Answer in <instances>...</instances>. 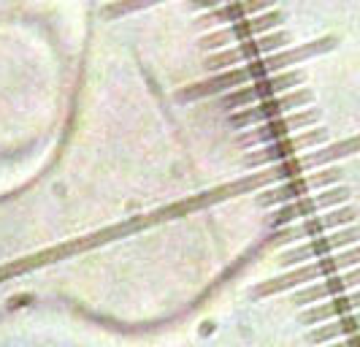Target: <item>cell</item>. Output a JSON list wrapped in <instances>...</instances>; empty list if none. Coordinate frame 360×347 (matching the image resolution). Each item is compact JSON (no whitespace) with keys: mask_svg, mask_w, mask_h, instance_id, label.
Returning a JSON list of instances; mask_svg holds the SVG:
<instances>
[{"mask_svg":"<svg viewBox=\"0 0 360 347\" xmlns=\"http://www.w3.org/2000/svg\"><path fill=\"white\" fill-rule=\"evenodd\" d=\"M311 103V92L309 90H290L285 95H276V98H269V101H260V103H252V106H244L233 117V125L244 128V125H260V122H269V120H276V117H285L288 111L301 109Z\"/></svg>","mask_w":360,"mask_h":347,"instance_id":"obj_8","label":"cell"},{"mask_svg":"<svg viewBox=\"0 0 360 347\" xmlns=\"http://www.w3.org/2000/svg\"><path fill=\"white\" fill-rule=\"evenodd\" d=\"M317 122H320V111H317V109L285 114V117H276V120H269V122H260V125H255L252 130H247V133L241 136V144L266 146V144H271V141L285 139V136H292L295 130L314 128Z\"/></svg>","mask_w":360,"mask_h":347,"instance_id":"obj_6","label":"cell"},{"mask_svg":"<svg viewBox=\"0 0 360 347\" xmlns=\"http://www.w3.org/2000/svg\"><path fill=\"white\" fill-rule=\"evenodd\" d=\"M360 241V225H344L342 231H333V234H323V236L307 239V244H298L288 253L279 255V263L282 266H304L309 260H317V258H325L336 250H344L349 244H358Z\"/></svg>","mask_w":360,"mask_h":347,"instance_id":"obj_2","label":"cell"},{"mask_svg":"<svg viewBox=\"0 0 360 347\" xmlns=\"http://www.w3.org/2000/svg\"><path fill=\"white\" fill-rule=\"evenodd\" d=\"M279 25V14L276 11H271L266 17H255L250 22H241V25H233V27H228L225 33H219L217 38H206V44L212 46H222V44H228V41H250L252 36H257L260 30H271V27H276Z\"/></svg>","mask_w":360,"mask_h":347,"instance_id":"obj_14","label":"cell"},{"mask_svg":"<svg viewBox=\"0 0 360 347\" xmlns=\"http://www.w3.org/2000/svg\"><path fill=\"white\" fill-rule=\"evenodd\" d=\"M304 76L301 71H288V73H276V76H266V79H257L252 84H244L241 90L228 92L225 98V106L233 109V106H252V103H260V101H269V98H276L279 92H288L301 87Z\"/></svg>","mask_w":360,"mask_h":347,"instance_id":"obj_7","label":"cell"},{"mask_svg":"<svg viewBox=\"0 0 360 347\" xmlns=\"http://www.w3.org/2000/svg\"><path fill=\"white\" fill-rule=\"evenodd\" d=\"M344 179L342 168H325V171H311V174H301V177H292L290 182L274 187L269 193L260 196V201L266 206H276V203H290L295 198H304L314 190H325V187H333Z\"/></svg>","mask_w":360,"mask_h":347,"instance_id":"obj_4","label":"cell"},{"mask_svg":"<svg viewBox=\"0 0 360 347\" xmlns=\"http://www.w3.org/2000/svg\"><path fill=\"white\" fill-rule=\"evenodd\" d=\"M347 201H349V187L333 184V187H325L323 193H314V196H304V198L282 203V209H276L271 215V222L274 225H290V222H298V220L311 217V215H320L325 209L344 206Z\"/></svg>","mask_w":360,"mask_h":347,"instance_id":"obj_3","label":"cell"},{"mask_svg":"<svg viewBox=\"0 0 360 347\" xmlns=\"http://www.w3.org/2000/svg\"><path fill=\"white\" fill-rule=\"evenodd\" d=\"M360 310V288L352 293H342V296H333L328 301H320V304H311L307 312H301V323L314 329L320 323H328V320H336L342 315H349V312Z\"/></svg>","mask_w":360,"mask_h":347,"instance_id":"obj_11","label":"cell"},{"mask_svg":"<svg viewBox=\"0 0 360 347\" xmlns=\"http://www.w3.org/2000/svg\"><path fill=\"white\" fill-rule=\"evenodd\" d=\"M323 347H360V334H352V336H344V339H336V342H328Z\"/></svg>","mask_w":360,"mask_h":347,"instance_id":"obj_15","label":"cell"},{"mask_svg":"<svg viewBox=\"0 0 360 347\" xmlns=\"http://www.w3.org/2000/svg\"><path fill=\"white\" fill-rule=\"evenodd\" d=\"M352 334H360V310L349 312V315H342L336 320H328V323H320L307 334L309 345L323 347L328 342H336V339H344V336H352Z\"/></svg>","mask_w":360,"mask_h":347,"instance_id":"obj_13","label":"cell"},{"mask_svg":"<svg viewBox=\"0 0 360 347\" xmlns=\"http://www.w3.org/2000/svg\"><path fill=\"white\" fill-rule=\"evenodd\" d=\"M282 44H288V33H271L263 38H250L244 41L241 46H236L231 52L219 55L217 60H212V65H231V63H252L257 60V55L271 52V49H279Z\"/></svg>","mask_w":360,"mask_h":347,"instance_id":"obj_12","label":"cell"},{"mask_svg":"<svg viewBox=\"0 0 360 347\" xmlns=\"http://www.w3.org/2000/svg\"><path fill=\"white\" fill-rule=\"evenodd\" d=\"M360 266V244L344 250V253H330L325 258H317V260H309L307 266H292L290 272L279 277H271L263 285H257L255 296L257 298H266V296H274V293H285L292 291V288H301V285H311L317 279H325V277H333L344 272V269H355Z\"/></svg>","mask_w":360,"mask_h":347,"instance_id":"obj_1","label":"cell"},{"mask_svg":"<svg viewBox=\"0 0 360 347\" xmlns=\"http://www.w3.org/2000/svg\"><path fill=\"white\" fill-rule=\"evenodd\" d=\"M328 139V130L314 125L309 130H301V133H292V136H285L279 141H271V144L260 146L252 158H257V163H282L288 158H295L298 152L304 149H311V146L323 144Z\"/></svg>","mask_w":360,"mask_h":347,"instance_id":"obj_9","label":"cell"},{"mask_svg":"<svg viewBox=\"0 0 360 347\" xmlns=\"http://www.w3.org/2000/svg\"><path fill=\"white\" fill-rule=\"evenodd\" d=\"M352 288H360V266L349 269V272H339L333 277H325V279H317L307 288L292 293V304L298 307H311V304H320V301H328L333 296H342V293L352 291Z\"/></svg>","mask_w":360,"mask_h":347,"instance_id":"obj_10","label":"cell"},{"mask_svg":"<svg viewBox=\"0 0 360 347\" xmlns=\"http://www.w3.org/2000/svg\"><path fill=\"white\" fill-rule=\"evenodd\" d=\"M355 220H358V212L352 206H339V209H330L325 215H311V217H304L298 222H290L285 231H279V241L292 244V241H301V239L323 236V234H330L336 228L352 225Z\"/></svg>","mask_w":360,"mask_h":347,"instance_id":"obj_5","label":"cell"}]
</instances>
